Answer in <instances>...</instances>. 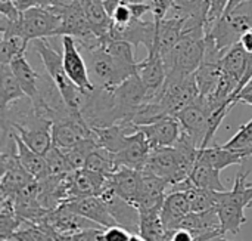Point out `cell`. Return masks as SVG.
Here are the masks:
<instances>
[{
  "label": "cell",
  "instance_id": "cell-21",
  "mask_svg": "<svg viewBox=\"0 0 252 241\" xmlns=\"http://www.w3.org/2000/svg\"><path fill=\"white\" fill-rule=\"evenodd\" d=\"M142 170L121 166L112 176H109V187L124 200L136 206V200L140 191Z\"/></svg>",
  "mask_w": 252,
  "mask_h": 241
},
{
  "label": "cell",
  "instance_id": "cell-40",
  "mask_svg": "<svg viewBox=\"0 0 252 241\" xmlns=\"http://www.w3.org/2000/svg\"><path fill=\"white\" fill-rule=\"evenodd\" d=\"M236 104H247L252 107V87H245L236 98Z\"/></svg>",
  "mask_w": 252,
  "mask_h": 241
},
{
  "label": "cell",
  "instance_id": "cell-47",
  "mask_svg": "<svg viewBox=\"0 0 252 241\" xmlns=\"http://www.w3.org/2000/svg\"><path fill=\"white\" fill-rule=\"evenodd\" d=\"M247 87H252V79H251V81H250V83L247 84Z\"/></svg>",
  "mask_w": 252,
  "mask_h": 241
},
{
  "label": "cell",
  "instance_id": "cell-9",
  "mask_svg": "<svg viewBox=\"0 0 252 241\" xmlns=\"http://www.w3.org/2000/svg\"><path fill=\"white\" fill-rule=\"evenodd\" d=\"M62 59H63V68L68 77L80 90L87 93L96 89L89 73L87 61L80 52V46L74 37H69V36L62 37Z\"/></svg>",
  "mask_w": 252,
  "mask_h": 241
},
{
  "label": "cell",
  "instance_id": "cell-28",
  "mask_svg": "<svg viewBox=\"0 0 252 241\" xmlns=\"http://www.w3.org/2000/svg\"><path fill=\"white\" fill-rule=\"evenodd\" d=\"M84 167L92 170V172L105 175V176H112L120 169V166L115 160V156L112 153L106 151L105 148H100V147H97L89 156Z\"/></svg>",
  "mask_w": 252,
  "mask_h": 241
},
{
  "label": "cell",
  "instance_id": "cell-6",
  "mask_svg": "<svg viewBox=\"0 0 252 241\" xmlns=\"http://www.w3.org/2000/svg\"><path fill=\"white\" fill-rule=\"evenodd\" d=\"M251 27L252 10L241 12V7H238L233 12L224 13L221 19L207 31V36L214 40V43L221 52H227L232 46L241 41L244 33Z\"/></svg>",
  "mask_w": 252,
  "mask_h": 241
},
{
  "label": "cell",
  "instance_id": "cell-18",
  "mask_svg": "<svg viewBox=\"0 0 252 241\" xmlns=\"http://www.w3.org/2000/svg\"><path fill=\"white\" fill-rule=\"evenodd\" d=\"M192 212L190 201L185 191H171L167 194L164 200V206L161 210V219L165 231L177 230L182 221Z\"/></svg>",
  "mask_w": 252,
  "mask_h": 241
},
{
  "label": "cell",
  "instance_id": "cell-5",
  "mask_svg": "<svg viewBox=\"0 0 252 241\" xmlns=\"http://www.w3.org/2000/svg\"><path fill=\"white\" fill-rule=\"evenodd\" d=\"M205 33L183 31L182 39L164 58L167 77H188L196 73L205 53Z\"/></svg>",
  "mask_w": 252,
  "mask_h": 241
},
{
  "label": "cell",
  "instance_id": "cell-1",
  "mask_svg": "<svg viewBox=\"0 0 252 241\" xmlns=\"http://www.w3.org/2000/svg\"><path fill=\"white\" fill-rule=\"evenodd\" d=\"M61 28V16L52 7H31L21 13L16 21L0 15V33L21 36L28 43L38 39L58 36Z\"/></svg>",
  "mask_w": 252,
  "mask_h": 241
},
{
  "label": "cell",
  "instance_id": "cell-32",
  "mask_svg": "<svg viewBox=\"0 0 252 241\" xmlns=\"http://www.w3.org/2000/svg\"><path fill=\"white\" fill-rule=\"evenodd\" d=\"M44 159H46L49 175H63V173L74 172V169L71 167L65 153L55 145H52V148L44 154Z\"/></svg>",
  "mask_w": 252,
  "mask_h": 241
},
{
  "label": "cell",
  "instance_id": "cell-4",
  "mask_svg": "<svg viewBox=\"0 0 252 241\" xmlns=\"http://www.w3.org/2000/svg\"><path fill=\"white\" fill-rule=\"evenodd\" d=\"M87 53V67L92 77V81L96 87H102L106 90H112L121 83H124L128 77L139 73V64H128L112 53H109L105 47L99 46Z\"/></svg>",
  "mask_w": 252,
  "mask_h": 241
},
{
  "label": "cell",
  "instance_id": "cell-13",
  "mask_svg": "<svg viewBox=\"0 0 252 241\" xmlns=\"http://www.w3.org/2000/svg\"><path fill=\"white\" fill-rule=\"evenodd\" d=\"M139 76L148 89L149 99L159 93L167 79V70H165L162 53L157 41H154L152 47L148 49V56L140 61Z\"/></svg>",
  "mask_w": 252,
  "mask_h": 241
},
{
  "label": "cell",
  "instance_id": "cell-2",
  "mask_svg": "<svg viewBox=\"0 0 252 241\" xmlns=\"http://www.w3.org/2000/svg\"><path fill=\"white\" fill-rule=\"evenodd\" d=\"M32 43H34L32 46L34 52L38 53L50 81L55 84V87L61 93L68 110L74 114H81L84 92L80 90L68 77L63 68L62 53H59L46 39H38V40H34Z\"/></svg>",
  "mask_w": 252,
  "mask_h": 241
},
{
  "label": "cell",
  "instance_id": "cell-30",
  "mask_svg": "<svg viewBox=\"0 0 252 241\" xmlns=\"http://www.w3.org/2000/svg\"><path fill=\"white\" fill-rule=\"evenodd\" d=\"M97 141H96V136L93 138H87V139H83L81 142H78L75 147L69 148V150H62L71 164V167L74 170H78V169H83L86 166V161L89 159V156L97 148Z\"/></svg>",
  "mask_w": 252,
  "mask_h": 241
},
{
  "label": "cell",
  "instance_id": "cell-45",
  "mask_svg": "<svg viewBox=\"0 0 252 241\" xmlns=\"http://www.w3.org/2000/svg\"><path fill=\"white\" fill-rule=\"evenodd\" d=\"M245 153H247L248 159H252V147L251 148H248V150H245Z\"/></svg>",
  "mask_w": 252,
  "mask_h": 241
},
{
  "label": "cell",
  "instance_id": "cell-20",
  "mask_svg": "<svg viewBox=\"0 0 252 241\" xmlns=\"http://www.w3.org/2000/svg\"><path fill=\"white\" fill-rule=\"evenodd\" d=\"M248 159L245 151L227 150L223 145H211L207 148H199L196 154V161L205 163L217 170H223L233 164H242Z\"/></svg>",
  "mask_w": 252,
  "mask_h": 241
},
{
  "label": "cell",
  "instance_id": "cell-34",
  "mask_svg": "<svg viewBox=\"0 0 252 241\" xmlns=\"http://www.w3.org/2000/svg\"><path fill=\"white\" fill-rule=\"evenodd\" d=\"M223 147L224 148H227V150H235V151H245V150H248V148H251L252 147V119L248 121V123H245V124H242L241 127H239V130L226 142V144H223Z\"/></svg>",
  "mask_w": 252,
  "mask_h": 241
},
{
  "label": "cell",
  "instance_id": "cell-46",
  "mask_svg": "<svg viewBox=\"0 0 252 241\" xmlns=\"http://www.w3.org/2000/svg\"><path fill=\"white\" fill-rule=\"evenodd\" d=\"M127 1H148V0H127Z\"/></svg>",
  "mask_w": 252,
  "mask_h": 241
},
{
  "label": "cell",
  "instance_id": "cell-35",
  "mask_svg": "<svg viewBox=\"0 0 252 241\" xmlns=\"http://www.w3.org/2000/svg\"><path fill=\"white\" fill-rule=\"evenodd\" d=\"M230 0H208V15H207V31L221 19Z\"/></svg>",
  "mask_w": 252,
  "mask_h": 241
},
{
  "label": "cell",
  "instance_id": "cell-3",
  "mask_svg": "<svg viewBox=\"0 0 252 241\" xmlns=\"http://www.w3.org/2000/svg\"><path fill=\"white\" fill-rule=\"evenodd\" d=\"M248 175L250 172L239 173L235 179L233 188L220 193V200L216 209L224 234L232 233L236 236L247 224L245 209L252 201V185L247 181Z\"/></svg>",
  "mask_w": 252,
  "mask_h": 241
},
{
  "label": "cell",
  "instance_id": "cell-19",
  "mask_svg": "<svg viewBox=\"0 0 252 241\" xmlns=\"http://www.w3.org/2000/svg\"><path fill=\"white\" fill-rule=\"evenodd\" d=\"M12 71L15 73L25 96L35 104L40 98H41V87H40V81L41 77L38 76V73L31 67V64L28 62L25 53L19 55L18 58H15L10 64Z\"/></svg>",
  "mask_w": 252,
  "mask_h": 241
},
{
  "label": "cell",
  "instance_id": "cell-22",
  "mask_svg": "<svg viewBox=\"0 0 252 241\" xmlns=\"http://www.w3.org/2000/svg\"><path fill=\"white\" fill-rule=\"evenodd\" d=\"M251 58L252 53H248L242 47L241 43L232 46L224 53V56L221 58V70H223V74L238 83L236 98L239 95V87H241V83H242V80H244V77L247 74V70L250 67Z\"/></svg>",
  "mask_w": 252,
  "mask_h": 241
},
{
  "label": "cell",
  "instance_id": "cell-11",
  "mask_svg": "<svg viewBox=\"0 0 252 241\" xmlns=\"http://www.w3.org/2000/svg\"><path fill=\"white\" fill-rule=\"evenodd\" d=\"M168 187L170 185L164 179L142 170V184L136 200V207L139 209V213L140 215L161 213Z\"/></svg>",
  "mask_w": 252,
  "mask_h": 241
},
{
  "label": "cell",
  "instance_id": "cell-12",
  "mask_svg": "<svg viewBox=\"0 0 252 241\" xmlns=\"http://www.w3.org/2000/svg\"><path fill=\"white\" fill-rule=\"evenodd\" d=\"M134 130H140L146 136L152 150L174 147L183 132L180 121L174 116L162 117L149 124L134 126Z\"/></svg>",
  "mask_w": 252,
  "mask_h": 241
},
{
  "label": "cell",
  "instance_id": "cell-52",
  "mask_svg": "<svg viewBox=\"0 0 252 241\" xmlns=\"http://www.w3.org/2000/svg\"><path fill=\"white\" fill-rule=\"evenodd\" d=\"M12 1H13V0H12Z\"/></svg>",
  "mask_w": 252,
  "mask_h": 241
},
{
  "label": "cell",
  "instance_id": "cell-26",
  "mask_svg": "<svg viewBox=\"0 0 252 241\" xmlns=\"http://www.w3.org/2000/svg\"><path fill=\"white\" fill-rule=\"evenodd\" d=\"M189 181L193 187L198 188H204V190H211V191H227L224 184L220 179V170L201 163V161H195L193 170L189 176Z\"/></svg>",
  "mask_w": 252,
  "mask_h": 241
},
{
  "label": "cell",
  "instance_id": "cell-25",
  "mask_svg": "<svg viewBox=\"0 0 252 241\" xmlns=\"http://www.w3.org/2000/svg\"><path fill=\"white\" fill-rule=\"evenodd\" d=\"M25 93L9 64H0V108L6 110L10 104L25 99Z\"/></svg>",
  "mask_w": 252,
  "mask_h": 241
},
{
  "label": "cell",
  "instance_id": "cell-17",
  "mask_svg": "<svg viewBox=\"0 0 252 241\" xmlns=\"http://www.w3.org/2000/svg\"><path fill=\"white\" fill-rule=\"evenodd\" d=\"M71 210H74L75 213L81 215L83 218L94 222L97 227L100 228H109L117 225V222L114 221V218L111 216L105 201L102 200L100 196H94V197H86V199H77V200H71L68 203H65Z\"/></svg>",
  "mask_w": 252,
  "mask_h": 241
},
{
  "label": "cell",
  "instance_id": "cell-14",
  "mask_svg": "<svg viewBox=\"0 0 252 241\" xmlns=\"http://www.w3.org/2000/svg\"><path fill=\"white\" fill-rule=\"evenodd\" d=\"M102 200L105 201L111 216L117 222V225L126 228L131 234L140 233V213L139 209L130 201L120 197L111 187H108L102 194Z\"/></svg>",
  "mask_w": 252,
  "mask_h": 241
},
{
  "label": "cell",
  "instance_id": "cell-48",
  "mask_svg": "<svg viewBox=\"0 0 252 241\" xmlns=\"http://www.w3.org/2000/svg\"><path fill=\"white\" fill-rule=\"evenodd\" d=\"M4 241H16V240H13V239H9V240H4Z\"/></svg>",
  "mask_w": 252,
  "mask_h": 241
},
{
  "label": "cell",
  "instance_id": "cell-51",
  "mask_svg": "<svg viewBox=\"0 0 252 241\" xmlns=\"http://www.w3.org/2000/svg\"><path fill=\"white\" fill-rule=\"evenodd\" d=\"M248 184H250V185H252V182H248Z\"/></svg>",
  "mask_w": 252,
  "mask_h": 241
},
{
  "label": "cell",
  "instance_id": "cell-23",
  "mask_svg": "<svg viewBox=\"0 0 252 241\" xmlns=\"http://www.w3.org/2000/svg\"><path fill=\"white\" fill-rule=\"evenodd\" d=\"M10 138L15 144L16 148V156L21 161V164L24 166V169L34 178V179H41L44 176H47V164H46V159L44 156L35 153L34 150H31L16 133L10 132Z\"/></svg>",
  "mask_w": 252,
  "mask_h": 241
},
{
  "label": "cell",
  "instance_id": "cell-44",
  "mask_svg": "<svg viewBox=\"0 0 252 241\" xmlns=\"http://www.w3.org/2000/svg\"><path fill=\"white\" fill-rule=\"evenodd\" d=\"M211 241H230V240H227L224 236H221V237H217V239H214V240H211Z\"/></svg>",
  "mask_w": 252,
  "mask_h": 241
},
{
  "label": "cell",
  "instance_id": "cell-15",
  "mask_svg": "<svg viewBox=\"0 0 252 241\" xmlns=\"http://www.w3.org/2000/svg\"><path fill=\"white\" fill-rule=\"evenodd\" d=\"M151 153H152V148L146 136L140 130H134L133 133L128 135V139L124 148L118 154H114V156L120 167L124 166V167L142 170Z\"/></svg>",
  "mask_w": 252,
  "mask_h": 241
},
{
  "label": "cell",
  "instance_id": "cell-41",
  "mask_svg": "<svg viewBox=\"0 0 252 241\" xmlns=\"http://www.w3.org/2000/svg\"><path fill=\"white\" fill-rule=\"evenodd\" d=\"M241 44H242V47L248 52V53H252V27L250 30H247L245 33H244V36L241 37V41H239Z\"/></svg>",
  "mask_w": 252,
  "mask_h": 241
},
{
  "label": "cell",
  "instance_id": "cell-24",
  "mask_svg": "<svg viewBox=\"0 0 252 241\" xmlns=\"http://www.w3.org/2000/svg\"><path fill=\"white\" fill-rule=\"evenodd\" d=\"M81 6L92 31L103 41L112 27V21L106 10L105 0H84Z\"/></svg>",
  "mask_w": 252,
  "mask_h": 241
},
{
  "label": "cell",
  "instance_id": "cell-33",
  "mask_svg": "<svg viewBox=\"0 0 252 241\" xmlns=\"http://www.w3.org/2000/svg\"><path fill=\"white\" fill-rule=\"evenodd\" d=\"M10 239L16 241H55L46 228L31 222H22L21 228Z\"/></svg>",
  "mask_w": 252,
  "mask_h": 241
},
{
  "label": "cell",
  "instance_id": "cell-31",
  "mask_svg": "<svg viewBox=\"0 0 252 241\" xmlns=\"http://www.w3.org/2000/svg\"><path fill=\"white\" fill-rule=\"evenodd\" d=\"M30 43L21 36L1 34L0 40V64H10L19 55H24Z\"/></svg>",
  "mask_w": 252,
  "mask_h": 241
},
{
  "label": "cell",
  "instance_id": "cell-29",
  "mask_svg": "<svg viewBox=\"0 0 252 241\" xmlns=\"http://www.w3.org/2000/svg\"><path fill=\"white\" fill-rule=\"evenodd\" d=\"M170 1L174 15L183 18H198L207 22L208 0H170Z\"/></svg>",
  "mask_w": 252,
  "mask_h": 241
},
{
  "label": "cell",
  "instance_id": "cell-7",
  "mask_svg": "<svg viewBox=\"0 0 252 241\" xmlns=\"http://www.w3.org/2000/svg\"><path fill=\"white\" fill-rule=\"evenodd\" d=\"M43 228H46L50 236H66L71 237L74 234H78L86 230L92 228H100L94 222L83 218L81 215L71 210L66 204H61L59 207L49 210L43 221L38 224Z\"/></svg>",
  "mask_w": 252,
  "mask_h": 241
},
{
  "label": "cell",
  "instance_id": "cell-36",
  "mask_svg": "<svg viewBox=\"0 0 252 241\" xmlns=\"http://www.w3.org/2000/svg\"><path fill=\"white\" fill-rule=\"evenodd\" d=\"M131 237V233L120 225H114L109 228H105L102 233L103 241H128Z\"/></svg>",
  "mask_w": 252,
  "mask_h": 241
},
{
  "label": "cell",
  "instance_id": "cell-49",
  "mask_svg": "<svg viewBox=\"0 0 252 241\" xmlns=\"http://www.w3.org/2000/svg\"><path fill=\"white\" fill-rule=\"evenodd\" d=\"M248 207H251V209H252V201H251V203H250V206H248Z\"/></svg>",
  "mask_w": 252,
  "mask_h": 241
},
{
  "label": "cell",
  "instance_id": "cell-8",
  "mask_svg": "<svg viewBox=\"0 0 252 241\" xmlns=\"http://www.w3.org/2000/svg\"><path fill=\"white\" fill-rule=\"evenodd\" d=\"M213 110L208 105L205 99L201 96L186 108H183L180 113H177L174 117L180 121L182 129L185 133H188L198 148H201L207 139L208 130H210V120H211Z\"/></svg>",
  "mask_w": 252,
  "mask_h": 241
},
{
  "label": "cell",
  "instance_id": "cell-42",
  "mask_svg": "<svg viewBox=\"0 0 252 241\" xmlns=\"http://www.w3.org/2000/svg\"><path fill=\"white\" fill-rule=\"evenodd\" d=\"M247 3H252V0H230V1H229V6H227V9H226L224 13L233 12V10H236L238 7H241V6H244V4H247Z\"/></svg>",
  "mask_w": 252,
  "mask_h": 241
},
{
  "label": "cell",
  "instance_id": "cell-39",
  "mask_svg": "<svg viewBox=\"0 0 252 241\" xmlns=\"http://www.w3.org/2000/svg\"><path fill=\"white\" fill-rule=\"evenodd\" d=\"M102 233L103 228H92V230H86L81 231L78 234L71 236L72 241H103L102 240Z\"/></svg>",
  "mask_w": 252,
  "mask_h": 241
},
{
  "label": "cell",
  "instance_id": "cell-38",
  "mask_svg": "<svg viewBox=\"0 0 252 241\" xmlns=\"http://www.w3.org/2000/svg\"><path fill=\"white\" fill-rule=\"evenodd\" d=\"M167 239L168 241H199L196 233L186 230V228H177V230L168 231Z\"/></svg>",
  "mask_w": 252,
  "mask_h": 241
},
{
  "label": "cell",
  "instance_id": "cell-37",
  "mask_svg": "<svg viewBox=\"0 0 252 241\" xmlns=\"http://www.w3.org/2000/svg\"><path fill=\"white\" fill-rule=\"evenodd\" d=\"M16 9L22 13L31 7H52L55 0H13Z\"/></svg>",
  "mask_w": 252,
  "mask_h": 241
},
{
  "label": "cell",
  "instance_id": "cell-16",
  "mask_svg": "<svg viewBox=\"0 0 252 241\" xmlns=\"http://www.w3.org/2000/svg\"><path fill=\"white\" fill-rule=\"evenodd\" d=\"M109 187V176L92 172L86 167L74 170L69 190V201L77 199L100 196Z\"/></svg>",
  "mask_w": 252,
  "mask_h": 241
},
{
  "label": "cell",
  "instance_id": "cell-50",
  "mask_svg": "<svg viewBox=\"0 0 252 241\" xmlns=\"http://www.w3.org/2000/svg\"><path fill=\"white\" fill-rule=\"evenodd\" d=\"M148 1H149V3H152V1H155V0H148Z\"/></svg>",
  "mask_w": 252,
  "mask_h": 241
},
{
  "label": "cell",
  "instance_id": "cell-27",
  "mask_svg": "<svg viewBox=\"0 0 252 241\" xmlns=\"http://www.w3.org/2000/svg\"><path fill=\"white\" fill-rule=\"evenodd\" d=\"M22 225V219L16 215L13 200L0 199V240H9Z\"/></svg>",
  "mask_w": 252,
  "mask_h": 241
},
{
  "label": "cell",
  "instance_id": "cell-10",
  "mask_svg": "<svg viewBox=\"0 0 252 241\" xmlns=\"http://www.w3.org/2000/svg\"><path fill=\"white\" fill-rule=\"evenodd\" d=\"M1 179H0V199L13 200L24 188L35 179L24 169L16 153H1L0 157Z\"/></svg>",
  "mask_w": 252,
  "mask_h": 241
},
{
  "label": "cell",
  "instance_id": "cell-43",
  "mask_svg": "<svg viewBox=\"0 0 252 241\" xmlns=\"http://www.w3.org/2000/svg\"><path fill=\"white\" fill-rule=\"evenodd\" d=\"M128 241H148L146 239H143L140 234H131V237H130V240Z\"/></svg>",
  "mask_w": 252,
  "mask_h": 241
}]
</instances>
